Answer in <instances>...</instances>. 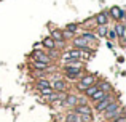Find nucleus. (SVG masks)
Masks as SVG:
<instances>
[{
  "mask_svg": "<svg viewBox=\"0 0 126 122\" xmlns=\"http://www.w3.org/2000/svg\"><path fill=\"white\" fill-rule=\"evenodd\" d=\"M80 35H81L83 39H86L88 42H91V44H96V40H97V35H96V34H93L91 31H83Z\"/></svg>",
  "mask_w": 126,
  "mask_h": 122,
  "instance_id": "nucleus-15",
  "label": "nucleus"
},
{
  "mask_svg": "<svg viewBox=\"0 0 126 122\" xmlns=\"http://www.w3.org/2000/svg\"><path fill=\"white\" fill-rule=\"evenodd\" d=\"M80 122H93V114H78Z\"/></svg>",
  "mask_w": 126,
  "mask_h": 122,
  "instance_id": "nucleus-23",
  "label": "nucleus"
},
{
  "mask_svg": "<svg viewBox=\"0 0 126 122\" xmlns=\"http://www.w3.org/2000/svg\"><path fill=\"white\" fill-rule=\"evenodd\" d=\"M65 122H80V116L78 114H75L74 111H69L67 114H65Z\"/></svg>",
  "mask_w": 126,
  "mask_h": 122,
  "instance_id": "nucleus-17",
  "label": "nucleus"
},
{
  "mask_svg": "<svg viewBox=\"0 0 126 122\" xmlns=\"http://www.w3.org/2000/svg\"><path fill=\"white\" fill-rule=\"evenodd\" d=\"M113 100H117V98L113 97V92H110V93H107V97H105L104 100H101V101H97V103L93 104V109H94L96 113L102 114V113H104V109H105V108H107Z\"/></svg>",
  "mask_w": 126,
  "mask_h": 122,
  "instance_id": "nucleus-5",
  "label": "nucleus"
},
{
  "mask_svg": "<svg viewBox=\"0 0 126 122\" xmlns=\"http://www.w3.org/2000/svg\"><path fill=\"white\" fill-rule=\"evenodd\" d=\"M96 82H97V75L96 74H88V72H86L83 77L78 79V80L75 82V87H77V90L80 92V93H83L86 88L91 87V85L96 84Z\"/></svg>",
  "mask_w": 126,
  "mask_h": 122,
  "instance_id": "nucleus-2",
  "label": "nucleus"
},
{
  "mask_svg": "<svg viewBox=\"0 0 126 122\" xmlns=\"http://www.w3.org/2000/svg\"><path fill=\"white\" fill-rule=\"evenodd\" d=\"M49 37H51L54 42H65L64 35H62V29H53V31L49 32Z\"/></svg>",
  "mask_w": 126,
  "mask_h": 122,
  "instance_id": "nucleus-11",
  "label": "nucleus"
},
{
  "mask_svg": "<svg viewBox=\"0 0 126 122\" xmlns=\"http://www.w3.org/2000/svg\"><path fill=\"white\" fill-rule=\"evenodd\" d=\"M109 18H113V21H125V11L120 8V6H112L109 10Z\"/></svg>",
  "mask_w": 126,
  "mask_h": 122,
  "instance_id": "nucleus-7",
  "label": "nucleus"
},
{
  "mask_svg": "<svg viewBox=\"0 0 126 122\" xmlns=\"http://www.w3.org/2000/svg\"><path fill=\"white\" fill-rule=\"evenodd\" d=\"M40 45L43 47V50H51V48H56V47H54V40H53V39L49 37V35H48V37H45V39H43Z\"/></svg>",
  "mask_w": 126,
  "mask_h": 122,
  "instance_id": "nucleus-14",
  "label": "nucleus"
},
{
  "mask_svg": "<svg viewBox=\"0 0 126 122\" xmlns=\"http://www.w3.org/2000/svg\"><path fill=\"white\" fill-rule=\"evenodd\" d=\"M64 31L65 32H70V34L75 35V32H78V23H69V24H65Z\"/></svg>",
  "mask_w": 126,
  "mask_h": 122,
  "instance_id": "nucleus-18",
  "label": "nucleus"
},
{
  "mask_svg": "<svg viewBox=\"0 0 126 122\" xmlns=\"http://www.w3.org/2000/svg\"><path fill=\"white\" fill-rule=\"evenodd\" d=\"M35 85H37V90L38 88H45V87H51V80L49 79H35Z\"/></svg>",
  "mask_w": 126,
  "mask_h": 122,
  "instance_id": "nucleus-16",
  "label": "nucleus"
},
{
  "mask_svg": "<svg viewBox=\"0 0 126 122\" xmlns=\"http://www.w3.org/2000/svg\"><path fill=\"white\" fill-rule=\"evenodd\" d=\"M72 47L74 48H78V50H91V51H96L97 50V47H96V44H91V42H88L86 39H83L81 35H77V37H72Z\"/></svg>",
  "mask_w": 126,
  "mask_h": 122,
  "instance_id": "nucleus-3",
  "label": "nucleus"
},
{
  "mask_svg": "<svg viewBox=\"0 0 126 122\" xmlns=\"http://www.w3.org/2000/svg\"><path fill=\"white\" fill-rule=\"evenodd\" d=\"M113 29H115V32H117L118 44H120V47L123 48L125 47V42H126V26H125V21H115Z\"/></svg>",
  "mask_w": 126,
  "mask_h": 122,
  "instance_id": "nucleus-4",
  "label": "nucleus"
},
{
  "mask_svg": "<svg viewBox=\"0 0 126 122\" xmlns=\"http://www.w3.org/2000/svg\"><path fill=\"white\" fill-rule=\"evenodd\" d=\"M72 111H74L75 114H93V108L89 106L88 103H83V104H75V106L72 108Z\"/></svg>",
  "mask_w": 126,
  "mask_h": 122,
  "instance_id": "nucleus-9",
  "label": "nucleus"
},
{
  "mask_svg": "<svg viewBox=\"0 0 126 122\" xmlns=\"http://www.w3.org/2000/svg\"><path fill=\"white\" fill-rule=\"evenodd\" d=\"M53 92H54V90H53V88H51V87H45V88H38V93H40V95H42V97H49V95H51V93H53Z\"/></svg>",
  "mask_w": 126,
  "mask_h": 122,
  "instance_id": "nucleus-21",
  "label": "nucleus"
},
{
  "mask_svg": "<svg viewBox=\"0 0 126 122\" xmlns=\"http://www.w3.org/2000/svg\"><path fill=\"white\" fill-rule=\"evenodd\" d=\"M123 114H125L123 104H121L118 100H113V101H112V103L104 109L102 116H104L105 121H112V119H115V117H118V116H123Z\"/></svg>",
  "mask_w": 126,
  "mask_h": 122,
  "instance_id": "nucleus-1",
  "label": "nucleus"
},
{
  "mask_svg": "<svg viewBox=\"0 0 126 122\" xmlns=\"http://www.w3.org/2000/svg\"><path fill=\"white\" fill-rule=\"evenodd\" d=\"M107 34V26H96V35L97 37H105Z\"/></svg>",
  "mask_w": 126,
  "mask_h": 122,
  "instance_id": "nucleus-20",
  "label": "nucleus"
},
{
  "mask_svg": "<svg viewBox=\"0 0 126 122\" xmlns=\"http://www.w3.org/2000/svg\"><path fill=\"white\" fill-rule=\"evenodd\" d=\"M51 88L54 92H64V90H69V84L64 77H58L51 80Z\"/></svg>",
  "mask_w": 126,
  "mask_h": 122,
  "instance_id": "nucleus-6",
  "label": "nucleus"
},
{
  "mask_svg": "<svg viewBox=\"0 0 126 122\" xmlns=\"http://www.w3.org/2000/svg\"><path fill=\"white\" fill-rule=\"evenodd\" d=\"M97 88L99 90H102L104 93H110V92H113V87H112L109 82H101V80H97Z\"/></svg>",
  "mask_w": 126,
  "mask_h": 122,
  "instance_id": "nucleus-13",
  "label": "nucleus"
},
{
  "mask_svg": "<svg viewBox=\"0 0 126 122\" xmlns=\"http://www.w3.org/2000/svg\"><path fill=\"white\" fill-rule=\"evenodd\" d=\"M107 122H126V116L123 114V116H118V117H115L112 121H107Z\"/></svg>",
  "mask_w": 126,
  "mask_h": 122,
  "instance_id": "nucleus-24",
  "label": "nucleus"
},
{
  "mask_svg": "<svg viewBox=\"0 0 126 122\" xmlns=\"http://www.w3.org/2000/svg\"><path fill=\"white\" fill-rule=\"evenodd\" d=\"M78 55H80V61H89L96 55V51H91V50H78Z\"/></svg>",
  "mask_w": 126,
  "mask_h": 122,
  "instance_id": "nucleus-12",
  "label": "nucleus"
},
{
  "mask_svg": "<svg viewBox=\"0 0 126 122\" xmlns=\"http://www.w3.org/2000/svg\"><path fill=\"white\" fill-rule=\"evenodd\" d=\"M75 104H78V95L75 93H67V97H65V101H64V106L67 108H74Z\"/></svg>",
  "mask_w": 126,
  "mask_h": 122,
  "instance_id": "nucleus-10",
  "label": "nucleus"
},
{
  "mask_svg": "<svg viewBox=\"0 0 126 122\" xmlns=\"http://www.w3.org/2000/svg\"><path fill=\"white\" fill-rule=\"evenodd\" d=\"M96 90H97V82H96V84H93V85H91V87H88V88H86V90L83 92V95H85V97H86V98H89V97H91V95H93V93H94V92H96Z\"/></svg>",
  "mask_w": 126,
  "mask_h": 122,
  "instance_id": "nucleus-19",
  "label": "nucleus"
},
{
  "mask_svg": "<svg viewBox=\"0 0 126 122\" xmlns=\"http://www.w3.org/2000/svg\"><path fill=\"white\" fill-rule=\"evenodd\" d=\"M110 18H109V13L107 11H101L94 16V24L96 26H107Z\"/></svg>",
  "mask_w": 126,
  "mask_h": 122,
  "instance_id": "nucleus-8",
  "label": "nucleus"
},
{
  "mask_svg": "<svg viewBox=\"0 0 126 122\" xmlns=\"http://www.w3.org/2000/svg\"><path fill=\"white\" fill-rule=\"evenodd\" d=\"M105 37L109 39V40H117V32H115V29L112 27V29H107V34H105Z\"/></svg>",
  "mask_w": 126,
  "mask_h": 122,
  "instance_id": "nucleus-22",
  "label": "nucleus"
}]
</instances>
